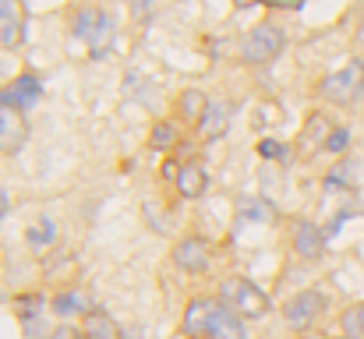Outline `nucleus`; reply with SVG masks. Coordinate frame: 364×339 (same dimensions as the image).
<instances>
[{
  "label": "nucleus",
  "mask_w": 364,
  "mask_h": 339,
  "mask_svg": "<svg viewBox=\"0 0 364 339\" xmlns=\"http://www.w3.org/2000/svg\"><path fill=\"white\" fill-rule=\"evenodd\" d=\"M173 181H177V195L188 198V202H195V198H202V195L209 191V173H205V166H198V163L181 166Z\"/></svg>",
  "instance_id": "nucleus-11"
},
{
  "label": "nucleus",
  "mask_w": 364,
  "mask_h": 339,
  "mask_svg": "<svg viewBox=\"0 0 364 339\" xmlns=\"http://www.w3.org/2000/svg\"><path fill=\"white\" fill-rule=\"evenodd\" d=\"M223 304V301H220ZM209 339H251L247 336V329H244V318H237L227 304L220 308V318H216V325H213V336Z\"/></svg>",
  "instance_id": "nucleus-15"
},
{
  "label": "nucleus",
  "mask_w": 364,
  "mask_h": 339,
  "mask_svg": "<svg viewBox=\"0 0 364 339\" xmlns=\"http://www.w3.org/2000/svg\"><path fill=\"white\" fill-rule=\"evenodd\" d=\"M21 43V11L18 0H0V46L14 50Z\"/></svg>",
  "instance_id": "nucleus-13"
},
{
  "label": "nucleus",
  "mask_w": 364,
  "mask_h": 339,
  "mask_svg": "<svg viewBox=\"0 0 364 339\" xmlns=\"http://www.w3.org/2000/svg\"><path fill=\"white\" fill-rule=\"evenodd\" d=\"M283 43H287V36H283V28L276 21H258V25H251L244 32L241 60L244 64H269V60H276L283 53Z\"/></svg>",
  "instance_id": "nucleus-3"
},
{
  "label": "nucleus",
  "mask_w": 364,
  "mask_h": 339,
  "mask_svg": "<svg viewBox=\"0 0 364 339\" xmlns=\"http://www.w3.org/2000/svg\"><path fill=\"white\" fill-rule=\"evenodd\" d=\"M43 99V78L39 75H28V71H18L4 89H0V107L4 110H32L36 103Z\"/></svg>",
  "instance_id": "nucleus-5"
},
{
  "label": "nucleus",
  "mask_w": 364,
  "mask_h": 339,
  "mask_svg": "<svg viewBox=\"0 0 364 339\" xmlns=\"http://www.w3.org/2000/svg\"><path fill=\"white\" fill-rule=\"evenodd\" d=\"M258 152H262V156H279V149H276L272 141H265V145H258Z\"/></svg>",
  "instance_id": "nucleus-27"
},
{
  "label": "nucleus",
  "mask_w": 364,
  "mask_h": 339,
  "mask_svg": "<svg viewBox=\"0 0 364 339\" xmlns=\"http://www.w3.org/2000/svg\"><path fill=\"white\" fill-rule=\"evenodd\" d=\"M11 78H14V60H11L7 53H0V89H4Z\"/></svg>",
  "instance_id": "nucleus-23"
},
{
  "label": "nucleus",
  "mask_w": 364,
  "mask_h": 339,
  "mask_svg": "<svg viewBox=\"0 0 364 339\" xmlns=\"http://www.w3.org/2000/svg\"><path fill=\"white\" fill-rule=\"evenodd\" d=\"M25 141H28V120H25V113L0 107V152L4 156H14Z\"/></svg>",
  "instance_id": "nucleus-9"
},
{
  "label": "nucleus",
  "mask_w": 364,
  "mask_h": 339,
  "mask_svg": "<svg viewBox=\"0 0 364 339\" xmlns=\"http://www.w3.org/2000/svg\"><path fill=\"white\" fill-rule=\"evenodd\" d=\"M347 145H350V131L347 127H333L326 134V152H347Z\"/></svg>",
  "instance_id": "nucleus-22"
},
{
  "label": "nucleus",
  "mask_w": 364,
  "mask_h": 339,
  "mask_svg": "<svg viewBox=\"0 0 364 339\" xmlns=\"http://www.w3.org/2000/svg\"><path fill=\"white\" fill-rule=\"evenodd\" d=\"M25 240H28L32 247H50V244L57 240V223H53V220H46V216H43V220H36V223L25 230Z\"/></svg>",
  "instance_id": "nucleus-18"
},
{
  "label": "nucleus",
  "mask_w": 364,
  "mask_h": 339,
  "mask_svg": "<svg viewBox=\"0 0 364 339\" xmlns=\"http://www.w3.org/2000/svg\"><path fill=\"white\" fill-rule=\"evenodd\" d=\"M220 308H223V304L213 301V297H198V301H191L188 311H184V322H181L184 336L188 339H209L213 336L216 318H220Z\"/></svg>",
  "instance_id": "nucleus-7"
},
{
  "label": "nucleus",
  "mask_w": 364,
  "mask_h": 339,
  "mask_svg": "<svg viewBox=\"0 0 364 339\" xmlns=\"http://www.w3.org/2000/svg\"><path fill=\"white\" fill-rule=\"evenodd\" d=\"M301 339H326V336H318V333H304Z\"/></svg>",
  "instance_id": "nucleus-30"
},
{
  "label": "nucleus",
  "mask_w": 364,
  "mask_h": 339,
  "mask_svg": "<svg viewBox=\"0 0 364 339\" xmlns=\"http://www.w3.org/2000/svg\"><path fill=\"white\" fill-rule=\"evenodd\" d=\"M315 92H318V99H326L333 107H354L364 96V60H347L336 71L322 75Z\"/></svg>",
  "instance_id": "nucleus-1"
},
{
  "label": "nucleus",
  "mask_w": 364,
  "mask_h": 339,
  "mask_svg": "<svg viewBox=\"0 0 364 339\" xmlns=\"http://www.w3.org/2000/svg\"><path fill=\"white\" fill-rule=\"evenodd\" d=\"M269 7H301V0H265Z\"/></svg>",
  "instance_id": "nucleus-26"
},
{
  "label": "nucleus",
  "mask_w": 364,
  "mask_h": 339,
  "mask_svg": "<svg viewBox=\"0 0 364 339\" xmlns=\"http://www.w3.org/2000/svg\"><path fill=\"white\" fill-rule=\"evenodd\" d=\"M230 120H234L230 103L216 99V103H209V110L202 113V120H198V134H202L205 141H220V138L230 131Z\"/></svg>",
  "instance_id": "nucleus-10"
},
{
  "label": "nucleus",
  "mask_w": 364,
  "mask_h": 339,
  "mask_svg": "<svg viewBox=\"0 0 364 339\" xmlns=\"http://www.w3.org/2000/svg\"><path fill=\"white\" fill-rule=\"evenodd\" d=\"M358 43L364 46V11H361V18H358Z\"/></svg>",
  "instance_id": "nucleus-29"
},
{
  "label": "nucleus",
  "mask_w": 364,
  "mask_h": 339,
  "mask_svg": "<svg viewBox=\"0 0 364 339\" xmlns=\"http://www.w3.org/2000/svg\"><path fill=\"white\" fill-rule=\"evenodd\" d=\"M322 247H326V233L318 230V223L301 220V223L294 226V251H297L301 258H318Z\"/></svg>",
  "instance_id": "nucleus-12"
},
{
  "label": "nucleus",
  "mask_w": 364,
  "mask_h": 339,
  "mask_svg": "<svg viewBox=\"0 0 364 339\" xmlns=\"http://www.w3.org/2000/svg\"><path fill=\"white\" fill-rule=\"evenodd\" d=\"M237 216L251 220V223H269V220H276V209L269 202H262V198H241L237 202Z\"/></svg>",
  "instance_id": "nucleus-17"
},
{
  "label": "nucleus",
  "mask_w": 364,
  "mask_h": 339,
  "mask_svg": "<svg viewBox=\"0 0 364 339\" xmlns=\"http://www.w3.org/2000/svg\"><path fill=\"white\" fill-rule=\"evenodd\" d=\"M340 325H343V336L347 339H364V301L343 311Z\"/></svg>",
  "instance_id": "nucleus-19"
},
{
  "label": "nucleus",
  "mask_w": 364,
  "mask_h": 339,
  "mask_svg": "<svg viewBox=\"0 0 364 339\" xmlns=\"http://www.w3.org/2000/svg\"><path fill=\"white\" fill-rule=\"evenodd\" d=\"M173 265L181 269V272H205L209 269V262H213V244L209 240H202V237H184V240H177L173 244Z\"/></svg>",
  "instance_id": "nucleus-8"
},
{
  "label": "nucleus",
  "mask_w": 364,
  "mask_h": 339,
  "mask_svg": "<svg viewBox=\"0 0 364 339\" xmlns=\"http://www.w3.org/2000/svg\"><path fill=\"white\" fill-rule=\"evenodd\" d=\"M25 336H28V339H53V333H43V329H39V325H36V333H32V329H28V333H25Z\"/></svg>",
  "instance_id": "nucleus-28"
},
{
  "label": "nucleus",
  "mask_w": 364,
  "mask_h": 339,
  "mask_svg": "<svg viewBox=\"0 0 364 339\" xmlns=\"http://www.w3.org/2000/svg\"><path fill=\"white\" fill-rule=\"evenodd\" d=\"M53 311H57L60 318L92 315V301H89V294H82V290H64V294L53 297Z\"/></svg>",
  "instance_id": "nucleus-14"
},
{
  "label": "nucleus",
  "mask_w": 364,
  "mask_h": 339,
  "mask_svg": "<svg viewBox=\"0 0 364 339\" xmlns=\"http://www.w3.org/2000/svg\"><path fill=\"white\" fill-rule=\"evenodd\" d=\"M75 36L82 43H89V50H103L110 39H114V18L103 11V7H82L71 21Z\"/></svg>",
  "instance_id": "nucleus-4"
},
{
  "label": "nucleus",
  "mask_w": 364,
  "mask_h": 339,
  "mask_svg": "<svg viewBox=\"0 0 364 339\" xmlns=\"http://www.w3.org/2000/svg\"><path fill=\"white\" fill-rule=\"evenodd\" d=\"M85 339H121V329L107 311H92L85 315Z\"/></svg>",
  "instance_id": "nucleus-16"
},
{
  "label": "nucleus",
  "mask_w": 364,
  "mask_h": 339,
  "mask_svg": "<svg viewBox=\"0 0 364 339\" xmlns=\"http://www.w3.org/2000/svg\"><path fill=\"white\" fill-rule=\"evenodd\" d=\"M205 110H209V99H205L198 89H188V92L181 96V113H184L188 120H202Z\"/></svg>",
  "instance_id": "nucleus-20"
},
{
  "label": "nucleus",
  "mask_w": 364,
  "mask_h": 339,
  "mask_svg": "<svg viewBox=\"0 0 364 339\" xmlns=\"http://www.w3.org/2000/svg\"><path fill=\"white\" fill-rule=\"evenodd\" d=\"M11 212V198H7V191H0V220Z\"/></svg>",
  "instance_id": "nucleus-25"
},
{
  "label": "nucleus",
  "mask_w": 364,
  "mask_h": 339,
  "mask_svg": "<svg viewBox=\"0 0 364 339\" xmlns=\"http://www.w3.org/2000/svg\"><path fill=\"white\" fill-rule=\"evenodd\" d=\"M220 301H223L237 318H244V322H251V318H265V315L272 311L269 294H265L262 286H255L251 279H244V276H230V279L220 283Z\"/></svg>",
  "instance_id": "nucleus-2"
},
{
  "label": "nucleus",
  "mask_w": 364,
  "mask_h": 339,
  "mask_svg": "<svg viewBox=\"0 0 364 339\" xmlns=\"http://www.w3.org/2000/svg\"><path fill=\"white\" fill-rule=\"evenodd\" d=\"M53 339H82V333L71 329V325H57V329H53Z\"/></svg>",
  "instance_id": "nucleus-24"
},
{
  "label": "nucleus",
  "mask_w": 364,
  "mask_h": 339,
  "mask_svg": "<svg viewBox=\"0 0 364 339\" xmlns=\"http://www.w3.org/2000/svg\"><path fill=\"white\" fill-rule=\"evenodd\" d=\"M322 311H326V294H318V290H301V294H294V297L283 304V322H287L290 329H308Z\"/></svg>",
  "instance_id": "nucleus-6"
},
{
  "label": "nucleus",
  "mask_w": 364,
  "mask_h": 339,
  "mask_svg": "<svg viewBox=\"0 0 364 339\" xmlns=\"http://www.w3.org/2000/svg\"><path fill=\"white\" fill-rule=\"evenodd\" d=\"M173 141H177V127H173V124H156L152 134H149V145L159 149V152H166Z\"/></svg>",
  "instance_id": "nucleus-21"
},
{
  "label": "nucleus",
  "mask_w": 364,
  "mask_h": 339,
  "mask_svg": "<svg viewBox=\"0 0 364 339\" xmlns=\"http://www.w3.org/2000/svg\"><path fill=\"white\" fill-rule=\"evenodd\" d=\"M343 339H347V336H343Z\"/></svg>",
  "instance_id": "nucleus-31"
}]
</instances>
